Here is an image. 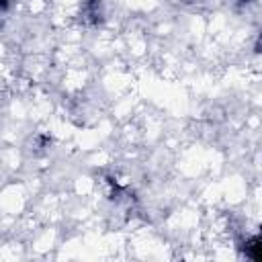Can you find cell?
Listing matches in <instances>:
<instances>
[{
    "mask_svg": "<svg viewBox=\"0 0 262 262\" xmlns=\"http://www.w3.org/2000/svg\"><path fill=\"white\" fill-rule=\"evenodd\" d=\"M242 252L246 254V258H250V260H254V262H260V260H262V239H260L258 235L246 239Z\"/></svg>",
    "mask_w": 262,
    "mask_h": 262,
    "instance_id": "obj_1",
    "label": "cell"
},
{
    "mask_svg": "<svg viewBox=\"0 0 262 262\" xmlns=\"http://www.w3.org/2000/svg\"><path fill=\"white\" fill-rule=\"evenodd\" d=\"M84 16L90 23H98L100 16H102V12H100V0H88L84 4Z\"/></svg>",
    "mask_w": 262,
    "mask_h": 262,
    "instance_id": "obj_2",
    "label": "cell"
},
{
    "mask_svg": "<svg viewBox=\"0 0 262 262\" xmlns=\"http://www.w3.org/2000/svg\"><path fill=\"white\" fill-rule=\"evenodd\" d=\"M6 4H8V0H0V8H6Z\"/></svg>",
    "mask_w": 262,
    "mask_h": 262,
    "instance_id": "obj_3",
    "label": "cell"
},
{
    "mask_svg": "<svg viewBox=\"0 0 262 262\" xmlns=\"http://www.w3.org/2000/svg\"><path fill=\"white\" fill-rule=\"evenodd\" d=\"M244 2H248V0H244Z\"/></svg>",
    "mask_w": 262,
    "mask_h": 262,
    "instance_id": "obj_4",
    "label": "cell"
}]
</instances>
